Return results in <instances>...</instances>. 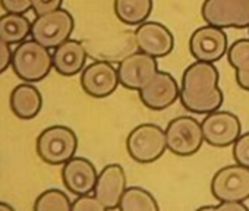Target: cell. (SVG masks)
Instances as JSON below:
<instances>
[{
  "label": "cell",
  "mask_w": 249,
  "mask_h": 211,
  "mask_svg": "<svg viewBox=\"0 0 249 211\" xmlns=\"http://www.w3.org/2000/svg\"><path fill=\"white\" fill-rule=\"evenodd\" d=\"M135 41L141 52L154 57L167 56L175 46L173 34L160 22H142L138 25Z\"/></svg>",
  "instance_id": "cell-15"
},
{
  "label": "cell",
  "mask_w": 249,
  "mask_h": 211,
  "mask_svg": "<svg viewBox=\"0 0 249 211\" xmlns=\"http://www.w3.org/2000/svg\"><path fill=\"white\" fill-rule=\"evenodd\" d=\"M129 156L141 164L159 160L167 150L166 131L154 123H142L137 126L126 140Z\"/></svg>",
  "instance_id": "cell-4"
},
{
  "label": "cell",
  "mask_w": 249,
  "mask_h": 211,
  "mask_svg": "<svg viewBox=\"0 0 249 211\" xmlns=\"http://www.w3.org/2000/svg\"><path fill=\"white\" fill-rule=\"evenodd\" d=\"M229 63L236 69V82L240 88L249 91V40H237L227 50Z\"/></svg>",
  "instance_id": "cell-21"
},
{
  "label": "cell",
  "mask_w": 249,
  "mask_h": 211,
  "mask_svg": "<svg viewBox=\"0 0 249 211\" xmlns=\"http://www.w3.org/2000/svg\"><path fill=\"white\" fill-rule=\"evenodd\" d=\"M213 196L221 201H246L249 198V169L231 164L220 169L211 180Z\"/></svg>",
  "instance_id": "cell-8"
},
{
  "label": "cell",
  "mask_w": 249,
  "mask_h": 211,
  "mask_svg": "<svg viewBox=\"0 0 249 211\" xmlns=\"http://www.w3.org/2000/svg\"><path fill=\"white\" fill-rule=\"evenodd\" d=\"M11 44H8L5 40L0 38V73H3L11 65H12V52Z\"/></svg>",
  "instance_id": "cell-29"
},
{
  "label": "cell",
  "mask_w": 249,
  "mask_h": 211,
  "mask_svg": "<svg viewBox=\"0 0 249 211\" xmlns=\"http://www.w3.org/2000/svg\"><path fill=\"white\" fill-rule=\"evenodd\" d=\"M78 148V138L75 132L62 125L44 129L37 138L38 157L52 166L65 164L71 160Z\"/></svg>",
  "instance_id": "cell-3"
},
{
  "label": "cell",
  "mask_w": 249,
  "mask_h": 211,
  "mask_svg": "<svg viewBox=\"0 0 249 211\" xmlns=\"http://www.w3.org/2000/svg\"><path fill=\"white\" fill-rule=\"evenodd\" d=\"M179 97L180 88L176 79L170 73L160 70L140 89L141 101L151 110H164Z\"/></svg>",
  "instance_id": "cell-12"
},
{
  "label": "cell",
  "mask_w": 249,
  "mask_h": 211,
  "mask_svg": "<svg viewBox=\"0 0 249 211\" xmlns=\"http://www.w3.org/2000/svg\"><path fill=\"white\" fill-rule=\"evenodd\" d=\"M119 210L122 211H159V204L148 191L140 186H131L124 189L122 199L119 202Z\"/></svg>",
  "instance_id": "cell-22"
},
{
  "label": "cell",
  "mask_w": 249,
  "mask_h": 211,
  "mask_svg": "<svg viewBox=\"0 0 249 211\" xmlns=\"http://www.w3.org/2000/svg\"><path fill=\"white\" fill-rule=\"evenodd\" d=\"M53 68L65 76H72L81 72L87 62V50L78 40H68L54 49Z\"/></svg>",
  "instance_id": "cell-17"
},
{
  "label": "cell",
  "mask_w": 249,
  "mask_h": 211,
  "mask_svg": "<svg viewBox=\"0 0 249 211\" xmlns=\"http://www.w3.org/2000/svg\"><path fill=\"white\" fill-rule=\"evenodd\" d=\"M119 84L117 69H114V66L108 62L98 60L82 69L81 85L84 91L91 97H108L114 92Z\"/></svg>",
  "instance_id": "cell-13"
},
{
  "label": "cell",
  "mask_w": 249,
  "mask_h": 211,
  "mask_svg": "<svg viewBox=\"0 0 249 211\" xmlns=\"http://www.w3.org/2000/svg\"><path fill=\"white\" fill-rule=\"evenodd\" d=\"M157 57L144 52L129 54L119 63L117 73L119 82L128 89L140 91L156 73H157Z\"/></svg>",
  "instance_id": "cell-10"
},
{
  "label": "cell",
  "mask_w": 249,
  "mask_h": 211,
  "mask_svg": "<svg viewBox=\"0 0 249 211\" xmlns=\"http://www.w3.org/2000/svg\"><path fill=\"white\" fill-rule=\"evenodd\" d=\"M73 27L72 15L60 8L37 17L31 27V37L47 49H56L69 40Z\"/></svg>",
  "instance_id": "cell-5"
},
{
  "label": "cell",
  "mask_w": 249,
  "mask_h": 211,
  "mask_svg": "<svg viewBox=\"0 0 249 211\" xmlns=\"http://www.w3.org/2000/svg\"><path fill=\"white\" fill-rule=\"evenodd\" d=\"M0 5L6 12L25 14L33 9V0H0Z\"/></svg>",
  "instance_id": "cell-26"
},
{
  "label": "cell",
  "mask_w": 249,
  "mask_h": 211,
  "mask_svg": "<svg viewBox=\"0 0 249 211\" xmlns=\"http://www.w3.org/2000/svg\"><path fill=\"white\" fill-rule=\"evenodd\" d=\"M95 166L82 157H72L63 164L62 179L65 186L75 195L91 193L97 183Z\"/></svg>",
  "instance_id": "cell-16"
},
{
  "label": "cell",
  "mask_w": 249,
  "mask_h": 211,
  "mask_svg": "<svg viewBox=\"0 0 249 211\" xmlns=\"http://www.w3.org/2000/svg\"><path fill=\"white\" fill-rule=\"evenodd\" d=\"M33 22L22 14L8 12L0 17V38L8 44H19L31 34Z\"/></svg>",
  "instance_id": "cell-20"
},
{
  "label": "cell",
  "mask_w": 249,
  "mask_h": 211,
  "mask_svg": "<svg viewBox=\"0 0 249 211\" xmlns=\"http://www.w3.org/2000/svg\"><path fill=\"white\" fill-rule=\"evenodd\" d=\"M36 211H69L72 210V202L69 196L60 189L44 191L34 204Z\"/></svg>",
  "instance_id": "cell-23"
},
{
  "label": "cell",
  "mask_w": 249,
  "mask_h": 211,
  "mask_svg": "<svg viewBox=\"0 0 249 211\" xmlns=\"http://www.w3.org/2000/svg\"><path fill=\"white\" fill-rule=\"evenodd\" d=\"M72 210L73 211H104L106 207L98 201L95 195L91 196L89 193H85V195H78V198L72 202Z\"/></svg>",
  "instance_id": "cell-25"
},
{
  "label": "cell",
  "mask_w": 249,
  "mask_h": 211,
  "mask_svg": "<svg viewBox=\"0 0 249 211\" xmlns=\"http://www.w3.org/2000/svg\"><path fill=\"white\" fill-rule=\"evenodd\" d=\"M124 189H126V175L123 167L120 164H108L97 177L94 195L106 210H114L119 208Z\"/></svg>",
  "instance_id": "cell-14"
},
{
  "label": "cell",
  "mask_w": 249,
  "mask_h": 211,
  "mask_svg": "<svg viewBox=\"0 0 249 211\" xmlns=\"http://www.w3.org/2000/svg\"><path fill=\"white\" fill-rule=\"evenodd\" d=\"M180 103L191 113L208 115L221 107L224 95L218 87V70L213 63L189 65L182 76Z\"/></svg>",
  "instance_id": "cell-1"
},
{
  "label": "cell",
  "mask_w": 249,
  "mask_h": 211,
  "mask_svg": "<svg viewBox=\"0 0 249 211\" xmlns=\"http://www.w3.org/2000/svg\"><path fill=\"white\" fill-rule=\"evenodd\" d=\"M204 140L213 147H229L240 137V121L230 112H211L204 118Z\"/></svg>",
  "instance_id": "cell-11"
},
{
  "label": "cell",
  "mask_w": 249,
  "mask_h": 211,
  "mask_svg": "<svg viewBox=\"0 0 249 211\" xmlns=\"http://www.w3.org/2000/svg\"><path fill=\"white\" fill-rule=\"evenodd\" d=\"M63 0H33V11L37 17L60 9Z\"/></svg>",
  "instance_id": "cell-27"
},
{
  "label": "cell",
  "mask_w": 249,
  "mask_h": 211,
  "mask_svg": "<svg viewBox=\"0 0 249 211\" xmlns=\"http://www.w3.org/2000/svg\"><path fill=\"white\" fill-rule=\"evenodd\" d=\"M227 35L223 28L205 25L189 38V52L199 62L214 63L227 53Z\"/></svg>",
  "instance_id": "cell-9"
},
{
  "label": "cell",
  "mask_w": 249,
  "mask_h": 211,
  "mask_svg": "<svg viewBox=\"0 0 249 211\" xmlns=\"http://www.w3.org/2000/svg\"><path fill=\"white\" fill-rule=\"evenodd\" d=\"M153 11V0H114V14L126 25H141Z\"/></svg>",
  "instance_id": "cell-19"
},
{
  "label": "cell",
  "mask_w": 249,
  "mask_h": 211,
  "mask_svg": "<svg viewBox=\"0 0 249 211\" xmlns=\"http://www.w3.org/2000/svg\"><path fill=\"white\" fill-rule=\"evenodd\" d=\"M199 210H218V211H248V207L240 201H221L218 205H204Z\"/></svg>",
  "instance_id": "cell-28"
},
{
  "label": "cell",
  "mask_w": 249,
  "mask_h": 211,
  "mask_svg": "<svg viewBox=\"0 0 249 211\" xmlns=\"http://www.w3.org/2000/svg\"><path fill=\"white\" fill-rule=\"evenodd\" d=\"M201 17L218 28H249V0H205Z\"/></svg>",
  "instance_id": "cell-6"
},
{
  "label": "cell",
  "mask_w": 249,
  "mask_h": 211,
  "mask_svg": "<svg viewBox=\"0 0 249 211\" xmlns=\"http://www.w3.org/2000/svg\"><path fill=\"white\" fill-rule=\"evenodd\" d=\"M41 106L43 97L31 84H21L11 94V109L19 119H34L40 113Z\"/></svg>",
  "instance_id": "cell-18"
},
{
  "label": "cell",
  "mask_w": 249,
  "mask_h": 211,
  "mask_svg": "<svg viewBox=\"0 0 249 211\" xmlns=\"http://www.w3.org/2000/svg\"><path fill=\"white\" fill-rule=\"evenodd\" d=\"M167 150L176 156L188 157L202 147L204 132L201 123L195 118L180 116L173 119L166 128Z\"/></svg>",
  "instance_id": "cell-7"
},
{
  "label": "cell",
  "mask_w": 249,
  "mask_h": 211,
  "mask_svg": "<svg viewBox=\"0 0 249 211\" xmlns=\"http://www.w3.org/2000/svg\"><path fill=\"white\" fill-rule=\"evenodd\" d=\"M12 68L22 81L38 82L50 73L53 57L49 49L36 40L22 41L14 50Z\"/></svg>",
  "instance_id": "cell-2"
},
{
  "label": "cell",
  "mask_w": 249,
  "mask_h": 211,
  "mask_svg": "<svg viewBox=\"0 0 249 211\" xmlns=\"http://www.w3.org/2000/svg\"><path fill=\"white\" fill-rule=\"evenodd\" d=\"M0 210L2 211H14V207L12 205H9V204H6V202H0Z\"/></svg>",
  "instance_id": "cell-30"
},
{
  "label": "cell",
  "mask_w": 249,
  "mask_h": 211,
  "mask_svg": "<svg viewBox=\"0 0 249 211\" xmlns=\"http://www.w3.org/2000/svg\"><path fill=\"white\" fill-rule=\"evenodd\" d=\"M233 157L236 163L249 169V132L240 135L233 144Z\"/></svg>",
  "instance_id": "cell-24"
}]
</instances>
